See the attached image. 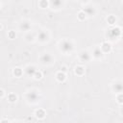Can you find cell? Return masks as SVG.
Wrapping results in <instances>:
<instances>
[{"label": "cell", "mask_w": 123, "mask_h": 123, "mask_svg": "<svg viewBox=\"0 0 123 123\" xmlns=\"http://www.w3.org/2000/svg\"><path fill=\"white\" fill-rule=\"evenodd\" d=\"M42 77H43V74H42V72L40 71V70H37L36 73H35V75H34V79L36 80V81H39V80H41L42 79Z\"/></svg>", "instance_id": "obj_25"}, {"label": "cell", "mask_w": 123, "mask_h": 123, "mask_svg": "<svg viewBox=\"0 0 123 123\" xmlns=\"http://www.w3.org/2000/svg\"><path fill=\"white\" fill-rule=\"evenodd\" d=\"M34 116L37 120H43L46 117V111L43 108H37L34 111Z\"/></svg>", "instance_id": "obj_14"}, {"label": "cell", "mask_w": 123, "mask_h": 123, "mask_svg": "<svg viewBox=\"0 0 123 123\" xmlns=\"http://www.w3.org/2000/svg\"><path fill=\"white\" fill-rule=\"evenodd\" d=\"M122 36V29L121 27L115 25L113 27H111L107 33H106V37H107V40L110 41L111 43V42H114V41H117Z\"/></svg>", "instance_id": "obj_3"}, {"label": "cell", "mask_w": 123, "mask_h": 123, "mask_svg": "<svg viewBox=\"0 0 123 123\" xmlns=\"http://www.w3.org/2000/svg\"><path fill=\"white\" fill-rule=\"evenodd\" d=\"M83 4L84 5H83V7H82L81 10H83L86 12V14L87 15V17H93V16L96 15L97 10H96L95 6L91 2H85Z\"/></svg>", "instance_id": "obj_6"}, {"label": "cell", "mask_w": 123, "mask_h": 123, "mask_svg": "<svg viewBox=\"0 0 123 123\" xmlns=\"http://www.w3.org/2000/svg\"><path fill=\"white\" fill-rule=\"evenodd\" d=\"M50 6V3L48 0H38L37 1V7L39 9H48Z\"/></svg>", "instance_id": "obj_21"}, {"label": "cell", "mask_w": 123, "mask_h": 123, "mask_svg": "<svg viewBox=\"0 0 123 123\" xmlns=\"http://www.w3.org/2000/svg\"><path fill=\"white\" fill-rule=\"evenodd\" d=\"M115 101L118 105L122 106L123 105V92L122 93H118L115 95Z\"/></svg>", "instance_id": "obj_23"}, {"label": "cell", "mask_w": 123, "mask_h": 123, "mask_svg": "<svg viewBox=\"0 0 123 123\" xmlns=\"http://www.w3.org/2000/svg\"><path fill=\"white\" fill-rule=\"evenodd\" d=\"M78 61L82 63H86V62H89L91 60H92V56H91V53L86 50V49H82L78 52Z\"/></svg>", "instance_id": "obj_7"}, {"label": "cell", "mask_w": 123, "mask_h": 123, "mask_svg": "<svg viewBox=\"0 0 123 123\" xmlns=\"http://www.w3.org/2000/svg\"><path fill=\"white\" fill-rule=\"evenodd\" d=\"M73 71H74V74H75L76 76L82 77V76H84L85 73H86V66L83 65V64H78V65H76V66L74 67Z\"/></svg>", "instance_id": "obj_15"}, {"label": "cell", "mask_w": 123, "mask_h": 123, "mask_svg": "<svg viewBox=\"0 0 123 123\" xmlns=\"http://www.w3.org/2000/svg\"><path fill=\"white\" fill-rule=\"evenodd\" d=\"M119 112H120V114L123 116V105H122V106H120V109H119Z\"/></svg>", "instance_id": "obj_28"}, {"label": "cell", "mask_w": 123, "mask_h": 123, "mask_svg": "<svg viewBox=\"0 0 123 123\" xmlns=\"http://www.w3.org/2000/svg\"><path fill=\"white\" fill-rule=\"evenodd\" d=\"M12 75L15 78H21L24 75V69L19 66H15L12 68Z\"/></svg>", "instance_id": "obj_18"}, {"label": "cell", "mask_w": 123, "mask_h": 123, "mask_svg": "<svg viewBox=\"0 0 123 123\" xmlns=\"http://www.w3.org/2000/svg\"><path fill=\"white\" fill-rule=\"evenodd\" d=\"M23 97H24L25 102L28 105H36L41 100L42 95H41V92L38 88L31 87L24 92Z\"/></svg>", "instance_id": "obj_1"}, {"label": "cell", "mask_w": 123, "mask_h": 123, "mask_svg": "<svg viewBox=\"0 0 123 123\" xmlns=\"http://www.w3.org/2000/svg\"><path fill=\"white\" fill-rule=\"evenodd\" d=\"M6 98H7V101H8L9 103H11V104L16 103L17 100H18V96H17V94L14 93V92H10V93H8V95H7Z\"/></svg>", "instance_id": "obj_20"}, {"label": "cell", "mask_w": 123, "mask_h": 123, "mask_svg": "<svg viewBox=\"0 0 123 123\" xmlns=\"http://www.w3.org/2000/svg\"><path fill=\"white\" fill-rule=\"evenodd\" d=\"M122 4H123V2H122Z\"/></svg>", "instance_id": "obj_31"}, {"label": "cell", "mask_w": 123, "mask_h": 123, "mask_svg": "<svg viewBox=\"0 0 123 123\" xmlns=\"http://www.w3.org/2000/svg\"><path fill=\"white\" fill-rule=\"evenodd\" d=\"M24 74L30 78H33L35 73L37 71V68L35 64H32V63H29V64H26L24 66Z\"/></svg>", "instance_id": "obj_12"}, {"label": "cell", "mask_w": 123, "mask_h": 123, "mask_svg": "<svg viewBox=\"0 0 123 123\" xmlns=\"http://www.w3.org/2000/svg\"><path fill=\"white\" fill-rule=\"evenodd\" d=\"M50 3V6H49V9H51L52 11H61L64 8L65 6V1L63 0H51L49 1Z\"/></svg>", "instance_id": "obj_11"}, {"label": "cell", "mask_w": 123, "mask_h": 123, "mask_svg": "<svg viewBox=\"0 0 123 123\" xmlns=\"http://www.w3.org/2000/svg\"><path fill=\"white\" fill-rule=\"evenodd\" d=\"M51 39V33L48 29H41L37 34V41L40 44L48 43Z\"/></svg>", "instance_id": "obj_5"}, {"label": "cell", "mask_w": 123, "mask_h": 123, "mask_svg": "<svg viewBox=\"0 0 123 123\" xmlns=\"http://www.w3.org/2000/svg\"><path fill=\"white\" fill-rule=\"evenodd\" d=\"M8 92H6V90L4 88H0V99H4L5 97H7Z\"/></svg>", "instance_id": "obj_26"}, {"label": "cell", "mask_w": 123, "mask_h": 123, "mask_svg": "<svg viewBox=\"0 0 123 123\" xmlns=\"http://www.w3.org/2000/svg\"><path fill=\"white\" fill-rule=\"evenodd\" d=\"M86 18H87V15L86 14V12H85L83 10H80V11L77 12V19H78L79 21H85Z\"/></svg>", "instance_id": "obj_22"}, {"label": "cell", "mask_w": 123, "mask_h": 123, "mask_svg": "<svg viewBox=\"0 0 123 123\" xmlns=\"http://www.w3.org/2000/svg\"><path fill=\"white\" fill-rule=\"evenodd\" d=\"M100 48H101L102 52L106 55V54H109V53L111 52V50H112V45H111V43L110 41L105 40V41L101 42V44H100Z\"/></svg>", "instance_id": "obj_13"}, {"label": "cell", "mask_w": 123, "mask_h": 123, "mask_svg": "<svg viewBox=\"0 0 123 123\" xmlns=\"http://www.w3.org/2000/svg\"><path fill=\"white\" fill-rule=\"evenodd\" d=\"M90 53H91L92 59L95 61H102L105 57V54L102 52V50L100 48V45H94Z\"/></svg>", "instance_id": "obj_10"}, {"label": "cell", "mask_w": 123, "mask_h": 123, "mask_svg": "<svg viewBox=\"0 0 123 123\" xmlns=\"http://www.w3.org/2000/svg\"><path fill=\"white\" fill-rule=\"evenodd\" d=\"M32 26H33V24H32L31 20L26 19V18H23V19H21V20L19 21V23H18V30H19L20 32L26 34V33L31 32Z\"/></svg>", "instance_id": "obj_8"}, {"label": "cell", "mask_w": 123, "mask_h": 123, "mask_svg": "<svg viewBox=\"0 0 123 123\" xmlns=\"http://www.w3.org/2000/svg\"><path fill=\"white\" fill-rule=\"evenodd\" d=\"M55 62H56V58L52 53L48 51H44L40 53L38 56V62L42 66H51L55 63Z\"/></svg>", "instance_id": "obj_4"}, {"label": "cell", "mask_w": 123, "mask_h": 123, "mask_svg": "<svg viewBox=\"0 0 123 123\" xmlns=\"http://www.w3.org/2000/svg\"><path fill=\"white\" fill-rule=\"evenodd\" d=\"M66 78H67L66 73L63 72V71H62V70L57 71L56 74H55V79H56L57 82H59V83H64V82L66 81Z\"/></svg>", "instance_id": "obj_17"}, {"label": "cell", "mask_w": 123, "mask_h": 123, "mask_svg": "<svg viewBox=\"0 0 123 123\" xmlns=\"http://www.w3.org/2000/svg\"><path fill=\"white\" fill-rule=\"evenodd\" d=\"M7 36H8V38H10V39H14V38L16 37V32H15L14 30H10V31H8Z\"/></svg>", "instance_id": "obj_24"}, {"label": "cell", "mask_w": 123, "mask_h": 123, "mask_svg": "<svg viewBox=\"0 0 123 123\" xmlns=\"http://www.w3.org/2000/svg\"><path fill=\"white\" fill-rule=\"evenodd\" d=\"M24 40L28 43H33V42L37 41V34H35L34 32L26 33L24 35Z\"/></svg>", "instance_id": "obj_16"}, {"label": "cell", "mask_w": 123, "mask_h": 123, "mask_svg": "<svg viewBox=\"0 0 123 123\" xmlns=\"http://www.w3.org/2000/svg\"><path fill=\"white\" fill-rule=\"evenodd\" d=\"M114 123H118V122H114Z\"/></svg>", "instance_id": "obj_30"}, {"label": "cell", "mask_w": 123, "mask_h": 123, "mask_svg": "<svg viewBox=\"0 0 123 123\" xmlns=\"http://www.w3.org/2000/svg\"><path fill=\"white\" fill-rule=\"evenodd\" d=\"M0 123H12V122L8 118H2L1 121H0Z\"/></svg>", "instance_id": "obj_27"}, {"label": "cell", "mask_w": 123, "mask_h": 123, "mask_svg": "<svg viewBox=\"0 0 123 123\" xmlns=\"http://www.w3.org/2000/svg\"><path fill=\"white\" fill-rule=\"evenodd\" d=\"M111 90L115 95L118 93H122L123 92V80L117 79V80L112 81L111 84Z\"/></svg>", "instance_id": "obj_9"}, {"label": "cell", "mask_w": 123, "mask_h": 123, "mask_svg": "<svg viewBox=\"0 0 123 123\" xmlns=\"http://www.w3.org/2000/svg\"><path fill=\"white\" fill-rule=\"evenodd\" d=\"M12 123H22V122L19 121V120H15V121H13V122H12Z\"/></svg>", "instance_id": "obj_29"}, {"label": "cell", "mask_w": 123, "mask_h": 123, "mask_svg": "<svg viewBox=\"0 0 123 123\" xmlns=\"http://www.w3.org/2000/svg\"><path fill=\"white\" fill-rule=\"evenodd\" d=\"M57 47L59 52L62 55H70L75 49V43L71 38L64 37L59 40Z\"/></svg>", "instance_id": "obj_2"}, {"label": "cell", "mask_w": 123, "mask_h": 123, "mask_svg": "<svg viewBox=\"0 0 123 123\" xmlns=\"http://www.w3.org/2000/svg\"><path fill=\"white\" fill-rule=\"evenodd\" d=\"M106 21L107 23L111 26V27H113L116 25V22H117V17L113 14H109L107 17H106Z\"/></svg>", "instance_id": "obj_19"}]
</instances>
